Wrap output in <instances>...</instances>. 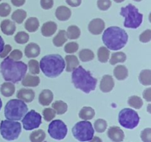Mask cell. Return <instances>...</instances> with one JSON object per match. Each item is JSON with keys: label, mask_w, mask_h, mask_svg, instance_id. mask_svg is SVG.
<instances>
[{"label": "cell", "mask_w": 151, "mask_h": 142, "mask_svg": "<svg viewBox=\"0 0 151 142\" xmlns=\"http://www.w3.org/2000/svg\"><path fill=\"white\" fill-rule=\"evenodd\" d=\"M67 41V36H66V31L62 30L58 32V33L54 37L52 40L53 44H54L55 47H60L63 46V44L66 43V41Z\"/></svg>", "instance_id": "27"}, {"label": "cell", "mask_w": 151, "mask_h": 142, "mask_svg": "<svg viewBox=\"0 0 151 142\" xmlns=\"http://www.w3.org/2000/svg\"><path fill=\"white\" fill-rule=\"evenodd\" d=\"M110 56V50L106 47H100L97 51L98 60L101 63H106L109 61Z\"/></svg>", "instance_id": "34"}, {"label": "cell", "mask_w": 151, "mask_h": 142, "mask_svg": "<svg viewBox=\"0 0 151 142\" xmlns=\"http://www.w3.org/2000/svg\"><path fill=\"white\" fill-rule=\"evenodd\" d=\"M26 0H11V3L16 7H21L24 5Z\"/></svg>", "instance_id": "51"}, {"label": "cell", "mask_w": 151, "mask_h": 142, "mask_svg": "<svg viewBox=\"0 0 151 142\" xmlns=\"http://www.w3.org/2000/svg\"><path fill=\"white\" fill-rule=\"evenodd\" d=\"M66 36L69 39H78L81 36V30L76 25H71L67 28Z\"/></svg>", "instance_id": "31"}, {"label": "cell", "mask_w": 151, "mask_h": 142, "mask_svg": "<svg viewBox=\"0 0 151 142\" xmlns=\"http://www.w3.org/2000/svg\"><path fill=\"white\" fill-rule=\"evenodd\" d=\"M151 40V30L147 29L139 36V41L142 43H147Z\"/></svg>", "instance_id": "45"}, {"label": "cell", "mask_w": 151, "mask_h": 142, "mask_svg": "<svg viewBox=\"0 0 151 142\" xmlns=\"http://www.w3.org/2000/svg\"><path fill=\"white\" fill-rule=\"evenodd\" d=\"M128 104L130 106H132L134 109H141L143 105V101L140 97L137 96H132L129 97L128 100Z\"/></svg>", "instance_id": "36"}, {"label": "cell", "mask_w": 151, "mask_h": 142, "mask_svg": "<svg viewBox=\"0 0 151 142\" xmlns=\"http://www.w3.org/2000/svg\"><path fill=\"white\" fill-rule=\"evenodd\" d=\"M40 52H41V49H40L39 45L33 42L28 44L24 49L25 56L29 59L38 56L40 54Z\"/></svg>", "instance_id": "19"}, {"label": "cell", "mask_w": 151, "mask_h": 142, "mask_svg": "<svg viewBox=\"0 0 151 142\" xmlns=\"http://www.w3.org/2000/svg\"><path fill=\"white\" fill-rule=\"evenodd\" d=\"M72 135L81 142L89 141L94 135V130L92 124L88 121H79L75 124L72 130Z\"/></svg>", "instance_id": "7"}, {"label": "cell", "mask_w": 151, "mask_h": 142, "mask_svg": "<svg viewBox=\"0 0 151 142\" xmlns=\"http://www.w3.org/2000/svg\"><path fill=\"white\" fill-rule=\"evenodd\" d=\"M19 100L23 101L25 103H30L35 99V92L31 89H21L17 92L16 95Z\"/></svg>", "instance_id": "15"}, {"label": "cell", "mask_w": 151, "mask_h": 142, "mask_svg": "<svg viewBox=\"0 0 151 142\" xmlns=\"http://www.w3.org/2000/svg\"><path fill=\"white\" fill-rule=\"evenodd\" d=\"M78 48H79V45H78V43L72 41V42L67 43L65 45L64 50L67 53H74L78 51Z\"/></svg>", "instance_id": "43"}, {"label": "cell", "mask_w": 151, "mask_h": 142, "mask_svg": "<svg viewBox=\"0 0 151 142\" xmlns=\"http://www.w3.org/2000/svg\"><path fill=\"white\" fill-rule=\"evenodd\" d=\"M139 80L142 85H151V71L150 70H143L139 76Z\"/></svg>", "instance_id": "28"}, {"label": "cell", "mask_w": 151, "mask_h": 142, "mask_svg": "<svg viewBox=\"0 0 151 142\" xmlns=\"http://www.w3.org/2000/svg\"><path fill=\"white\" fill-rule=\"evenodd\" d=\"M41 115L33 109L27 112L22 119L24 129L26 130H32L38 128L41 124Z\"/></svg>", "instance_id": "11"}, {"label": "cell", "mask_w": 151, "mask_h": 142, "mask_svg": "<svg viewBox=\"0 0 151 142\" xmlns=\"http://www.w3.org/2000/svg\"><path fill=\"white\" fill-rule=\"evenodd\" d=\"M0 70L6 81L17 83L22 81L26 75L27 65L22 62H18L7 57L4 59L0 65Z\"/></svg>", "instance_id": "1"}, {"label": "cell", "mask_w": 151, "mask_h": 142, "mask_svg": "<svg viewBox=\"0 0 151 142\" xmlns=\"http://www.w3.org/2000/svg\"><path fill=\"white\" fill-rule=\"evenodd\" d=\"M11 12V7L7 3H1L0 4V16L1 17H7Z\"/></svg>", "instance_id": "41"}, {"label": "cell", "mask_w": 151, "mask_h": 142, "mask_svg": "<svg viewBox=\"0 0 151 142\" xmlns=\"http://www.w3.org/2000/svg\"><path fill=\"white\" fill-rule=\"evenodd\" d=\"M46 138V133L43 130H37L29 135L31 142H43Z\"/></svg>", "instance_id": "29"}, {"label": "cell", "mask_w": 151, "mask_h": 142, "mask_svg": "<svg viewBox=\"0 0 151 142\" xmlns=\"http://www.w3.org/2000/svg\"><path fill=\"white\" fill-rule=\"evenodd\" d=\"M102 39L109 50H119L126 45L128 35L119 27L111 26L105 30Z\"/></svg>", "instance_id": "2"}, {"label": "cell", "mask_w": 151, "mask_h": 142, "mask_svg": "<svg viewBox=\"0 0 151 142\" xmlns=\"http://www.w3.org/2000/svg\"><path fill=\"white\" fill-rule=\"evenodd\" d=\"M53 100V93L50 90H44L38 96V102L42 106H48Z\"/></svg>", "instance_id": "20"}, {"label": "cell", "mask_w": 151, "mask_h": 142, "mask_svg": "<svg viewBox=\"0 0 151 142\" xmlns=\"http://www.w3.org/2000/svg\"><path fill=\"white\" fill-rule=\"evenodd\" d=\"M140 138L143 142H151V129L145 128L141 132Z\"/></svg>", "instance_id": "44"}, {"label": "cell", "mask_w": 151, "mask_h": 142, "mask_svg": "<svg viewBox=\"0 0 151 142\" xmlns=\"http://www.w3.org/2000/svg\"><path fill=\"white\" fill-rule=\"evenodd\" d=\"M108 137L113 142H122L125 138V133L123 130L119 127H111L108 130Z\"/></svg>", "instance_id": "13"}, {"label": "cell", "mask_w": 151, "mask_h": 142, "mask_svg": "<svg viewBox=\"0 0 151 142\" xmlns=\"http://www.w3.org/2000/svg\"><path fill=\"white\" fill-rule=\"evenodd\" d=\"M88 142H103L102 139L100 138L95 136V137H93L91 140H90Z\"/></svg>", "instance_id": "53"}, {"label": "cell", "mask_w": 151, "mask_h": 142, "mask_svg": "<svg viewBox=\"0 0 151 142\" xmlns=\"http://www.w3.org/2000/svg\"><path fill=\"white\" fill-rule=\"evenodd\" d=\"M28 112L26 103L19 99H11L4 107V116L7 120L19 121Z\"/></svg>", "instance_id": "5"}, {"label": "cell", "mask_w": 151, "mask_h": 142, "mask_svg": "<svg viewBox=\"0 0 151 142\" xmlns=\"http://www.w3.org/2000/svg\"><path fill=\"white\" fill-rule=\"evenodd\" d=\"M40 4L44 10H50L54 5V0H41Z\"/></svg>", "instance_id": "47"}, {"label": "cell", "mask_w": 151, "mask_h": 142, "mask_svg": "<svg viewBox=\"0 0 151 142\" xmlns=\"http://www.w3.org/2000/svg\"><path fill=\"white\" fill-rule=\"evenodd\" d=\"M39 21L36 17H29L27 19L24 24V28L28 32H35L39 28Z\"/></svg>", "instance_id": "25"}, {"label": "cell", "mask_w": 151, "mask_h": 142, "mask_svg": "<svg viewBox=\"0 0 151 142\" xmlns=\"http://www.w3.org/2000/svg\"><path fill=\"white\" fill-rule=\"evenodd\" d=\"M134 1H138V2H139V1H142V0H134Z\"/></svg>", "instance_id": "57"}, {"label": "cell", "mask_w": 151, "mask_h": 142, "mask_svg": "<svg viewBox=\"0 0 151 142\" xmlns=\"http://www.w3.org/2000/svg\"><path fill=\"white\" fill-rule=\"evenodd\" d=\"M114 75L119 81L126 79L128 76V68L124 65H118L114 69Z\"/></svg>", "instance_id": "23"}, {"label": "cell", "mask_w": 151, "mask_h": 142, "mask_svg": "<svg viewBox=\"0 0 151 142\" xmlns=\"http://www.w3.org/2000/svg\"><path fill=\"white\" fill-rule=\"evenodd\" d=\"M14 39L18 44H24L29 41V36L24 31H20V32L17 33V34L15 36Z\"/></svg>", "instance_id": "37"}, {"label": "cell", "mask_w": 151, "mask_h": 142, "mask_svg": "<svg viewBox=\"0 0 151 142\" xmlns=\"http://www.w3.org/2000/svg\"><path fill=\"white\" fill-rule=\"evenodd\" d=\"M22 133V125L19 122L11 120H3L0 124V133L4 139L14 141Z\"/></svg>", "instance_id": "8"}, {"label": "cell", "mask_w": 151, "mask_h": 142, "mask_svg": "<svg viewBox=\"0 0 151 142\" xmlns=\"http://www.w3.org/2000/svg\"><path fill=\"white\" fill-rule=\"evenodd\" d=\"M147 106H148V112H149V113H151V112H150V106H151V104H149Z\"/></svg>", "instance_id": "56"}, {"label": "cell", "mask_w": 151, "mask_h": 142, "mask_svg": "<svg viewBox=\"0 0 151 142\" xmlns=\"http://www.w3.org/2000/svg\"><path fill=\"white\" fill-rule=\"evenodd\" d=\"M114 87V81L111 75H105L102 78L100 84V89L103 93H109Z\"/></svg>", "instance_id": "14"}, {"label": "cell", "mask_w": 151, "mask_h": 142, "mask_svg": "<svg viewBox=\"0 0 151 142\" xmlns=\"http://www.w3.org/2000/svg\"><path fill=\"white\" fill-rule=\"evenodd\" d=\"M126 55L123 52H116L111 54L110 59V64L114 65L117 63H123L126 60Z\"/></svg>", "instance_id": "33"}, {"label": "cell", "mask_w": 151, "mask_h": 142, "mask_svg": "<svg viewBox=\"0 0 151 142\" xmlns=\"http://www.w3.org/2000/svg\"><path fill=\"white\" fill-rule=\"evenodd\" d=\"M12 47L10 44H6V45H4V49H3V50L1 51V53H0V58H1V59H4V58L10 53Z\"/></svg>", "instance_id": "48"}, {"label": "cell", "mask_w": 151, "mask_h": 142, "mask_svg": "<svg viewBox=\"0 0 151 142\" xmlns=\"http://www.w3.org/2000/svg\"><path fill=\"white\" fill-rule=\"evenodd\" d=\"M48 133L53 139L63 140L67 134V127L61 120H54L49 124Z\"/></svg>", "instance_id": "10"}, {"label": "cell", "mask_w": 151, "mask_h": 142, "mask_svg": "<svg viewBox=\"0 0 151 142\" xmlns=\"http://www.w3.org/2000/svg\"><path fill=\"white\" fill-rule=\"evenodd\" d=\"M16 87L13 83L11 82H4L1 85L0 91L1 93L4 96V97H10L13 96L15 93Z\"/></svg>", "instance_id": "24"}, {"label": "cell", "mask_w": 151, "mask_h": 142, "mask_svg": "<svg viewBox=\"0 0 151 142\" xmlns=\"http://www.w3.org/2000/svg\"><path fill=\"white\" fill-rule=\"evenodd\" d=\"M72 81L74 86L85 93H89L96 88L97 79L93 77L89 71L78 66L72 70Z\"/></svg>", "instance_id": "4"}, {"label": "cell", "mask_w": 151, "mask_h": 142, "mask_svg": "<svg viewBox=\"0 0 151 142\" xmlns=\"http://www.w3.org/2000/svg\"><path fill=\"white\" fill-rule=\"evenodd\" d=\"M79 117L84 121L92 119L95 115V111L90 106H83L79 112Z\"/></svg>", "instance_id": "26"}, {"label": "cell", "mask_w": 151, "mask_h": 142, "mask_svg": "<svg viewBox=\"0 0 151 142\" xmlns=\"http://www.w3.org/2000/svg\"><path fill=\"white\" fill-rule=\"evenodd\" d=\"M27 17V12L22 9L15 10L11 16V19L17 24H22Z\"/></svg>", "instance_id": "32"}, {"label": "cell", "mask_w": 151, "mask_h": 142, "mask_svg": "<svg viewBox=\"0 0 151 142\" xmlns=\"http://www.w3.org/2000/svg\"><path fill=\"white\" fill-rule=\"evenodd\" d=\"M45 142H47V141H45Z\"/></svg>", "instance_id": "59"}, {"label": "cell", "mask_w": 151, "mask_h": 142, "mask_svg": "<svg viewBox=\"0 0 151 142\" xmlns=\"http://www.w3.org/2000/svg\"><path fill=\"white\" fill-rule=\"evenodd\" d=\"M79 58L83 62H90L94 59V54L92 50L89 49H83L79 53Z\"/></svg>", "instance_id": "35"}, {"label": "cell", "mask_w": 151, "mask_h": 142, "mask_svg": "<svg viewBox=\"0 0 151 142\" xmlns=\"http://www.w3.org/2000/svg\"><path fill=\"white\" fill-rule=\"evenodd\" d=\"M43 116H44V120L47 122L51 121L53 118H55L56 115L55 111L52 108H45L43 110Z\"/></svg>", "instance_id": "40"}, {"label": "cell", "mask_w": 151, "mask_h": 142, "mask_svg": "<svg viewBox=\"0 0 151 142\" xmlns=\"http://www.w3.org/2000/svg\"><path fill=\"white\" fill-rule=\"evenodd\" d=\"M118 121L122 127L133 130L138 126L140 118L135 110L131 108H125L119 112Z\"/></svg>", "instance_id": "9"}, {"label": "cell", "mask_w": 151, "mask_h": 142, "mask_svg": "<svg viewBox=\"0 0 151 142\" xmlns=\"http://www.w3.org/2000/svg\"><path fill=\"white\" fill-rule=\"evenodd\" d=\"M120 15L125 18V28L137 29L142 23L143 14L139 13L138 8L132 4H128L125 7H122Z\"/></svg>", "instance_id": "6"}, {"label": "cell", "mask_w": 151, "mask_h": 142, "mask_svg": "<svg viewBox=\"0 0 151 142\" xmlns=\"http://www.w3.org/2000/svg\"><path fill=\"white\" fill-rule=\"evenodd\" d=\"M143 98L145 99L147 101L150 102L151 101V88H147L144 92H143Z\"/></svg>", "instance_id": "49"}, {"label": "cell", "mask_w": 151, "mask_h": 142, "mask_svg": "<svg viewBox=\"0 0 151 142\" xmlns=\"http://www.w3.org/2000/svg\"><path fill=\"white\" fill-rule=\"evenodd\" d=\"M65 61L66 62V70L67 72H72L74 69L78 67L79 65V60L78 57L74 55H67L65 57Z\"/></svg>", "instance_id": "22"}, {"label": "cell", "mask_w": 151, "mask_h": 142, "mask_svg": "<svg viewBox=\"0 0 151 142\" xmlns=\"http://www.w3.org/2000/svg\"><path fill=\"white\" fill-rule=\"evenodd\" d=\"M22 84L24 87H37L40 84V78L38 76L27 74L22 78Z\"/></svg>", "instance_id": "21"}, {"label": "cell", "mask_w": 151, "mask_h": 142, "mask_svg": "<svg viewBox=\"0 0 151 142\" xmlns=\"http://www.w3.org/2000/svg\"><path fill=\"white\" fill-rule=\"evenodd\" d=\"M53 109L55 111L57 115H63L67 111V104L63 102V101H56L52 105Z\"/></svg>", "instance_id": "30"}, {"label": "cell", "mask_w": 151, "mask_h": 142, "mask_svg": "<svg viewBox=\"0 0 151 142\" xmlns=\"http://www.w3.org/2000/svg\"><path fill=\"white\" fill-rule=\"evenodd\" d=\"M28 67H29V71L32 75H37L40 72L39 62L35 59L29 60L28 62Z\"/></svg>", "instance_id": "39"}, {"label": "cell", "mask_w": 151, "mask_h": 142, "mask_svg": "<svg viewBox=\"0 0 151 142\" xmlns=\"http://www.w3.org/2000/svg\"><path fill=\"white\" fill-rule=\"evenodd\" d=\"M58 29L57 24L52 21L45 22L41 28V33L45 37H50L55 33Z\"/></svg>", "instance_id": "16"}, {"label": "cell", "mask_w": 151, "mask_h": 142, "mask_svg": "<svg viewBox=\"0 0 151 142\" xmlns=\"http://www.w3.org/2000/svg\"><path fill=\"white\" fill-rule=\"evenodd\" d=\"M39 67L46 76L56 78L63 72L66 64L60 55L50 54L44 56L41 59Z\"/></svg>", "instance_id": "3"}, {"label": "cell", "mask_w": 151, "mask_h": 142, "mask_svg": "<svg viewBox=\"0 0 151 142\" xmlns=\"http://www.w3.org/2000/svg\"><path fill=\"white\" fill-rule=\"evenodd\" d=\"M105 22L101 19H94L89 22L88 26V29L89 32L93 35H100L104 31Z\"/></svg>", "instance_id": "12"}, {"label": "cell", "mask_w": 151, "mask_h": 142, "mask_svg": "<svg viewBox=\"0 0 151 142\" xmlns=\"http://www.w3.org/2000/svg\"><path fill=\"white\" fill-rule=\"evenodd\" d=\"M4 40H3L2 37L0 36V53H1V51H2L3 49H4Z\"/></svg>", "instance_id": "52"}, {"label": "cell", "mask_w": 151, "mask_h": 142, "mask_svg": "<svg viewBox=\"0 0 151 142\" xmlns=\"http://www.w3.org/2000/svg\"><path fill=\"white\" fill-rule=\"evenodd\" d=\"M107 126L108 124L106 122V121H105L104 119H97L96 120L94 124V130L97 132V133H104L105 131L107 129Z\"/></svg>", "instance_id": "38"}, {"label": "cell", "mask_w": 151, "mask_h": 142, "mask_svg": "<svg viewBox=\"0 0 151 142\" xmlns=\"http://www.w3.org/2000/svg\"><path fill=\"white\" fill-rule=\"evenodd\" d=\"M1 30L4 34L7 36H12L14 34L16 30V25L10 19H4L1 22Z\"/></svg>", "instance_id": "18"}, {"label": "cell", "mask_w": 151, "mask_h": 142, "mask_svg": "<svg viewBox=\"0 0 151 142\" xmlns=\"http://www.w3.org/2000/svg\"><path fill=\"white\" fill-rule=\"evenodd\" d=\"M1 106H2V101H1V99H0V110L1 109Z\"/></svg>", "instance_id": "55"}, {"label": "cell", "mask_w": 151, "mask_h": 142, "mask_svg": "<svg viewBox=\"0 0 151 142\" xmlns=\"http://www.w3.org/2000/svg\"><path fill=\"white\" fill-rule=\"evenodd\" d=\"M66 2L71 7H76L81 5L82 0H66Z\"/></svg>", "instance_id": "50"}, {"label": "cell", "mask_w": 151, "mask_h": 142, "mask_svg": "<svg viewBox=\"0 0 151 142\" xmlns=\"http://www.w3.org/2000/svg\"><path fill=\"white\" fill-rule=\"evenodd\" d=\"M97 5L100 10L106 11L109 10L111 6V0H97Z\"/></svg>", "instance_id": "42"}, {"label": "cell", "mask_w": 151, "mask_h": 142, "mask_svg": "<svg viewBox=\"0 0 151 142\" xmlns=\"http://www.w3.org/2000/svg\"><path fill=\"white\" fill-rule=\"evenodd\" d=\"M1 1V0H0V1Z\"/></svg>", "instance_id": "58"}, {"label": "cell", "mask_w": 151, "mask_h": 142, "mask_svg": "<svg viewBox=\"0 0 151 142\" xmlns=\"http://www.w3.org/2000/svg\"><path fill=\"white\" fill-rule=\"evenodd\" d=\"M22 56H23V53L20 50H14L10 53V56L8 57L12 60L18 61L22 59Z\"/></svg>", "instance_id": "46"}, {"label": "cell", "mask_w": 151, "mask_h": 142, "mask_svg": "<svg viewBox=\"0 0 151 142\" xmlns=\"http://www.w3.org/2000/svg\"><path fill=\"white\" fill-rule=\"evenodd\" d=\"M55 15L59 21L64 22V21H67L70 19L71 16H72V11L69 7H66V6H59L56 9Z\"/></svg>", "instance_id": "17"}, {"label": "cell", "mask_w": 151, "mask_h": 142, "mask_svg": "<svg viewBox=\"0 0 151 142\" xmlns=\"http://www.w3.org/2000/svg\"><path fill=\"white\" fill-rule=\"evenodd\" d=\"M114 1L116 3H121V2H122V1H125V0H114Z\"/></svg>", "instance_id": "54"}]
</instances>
